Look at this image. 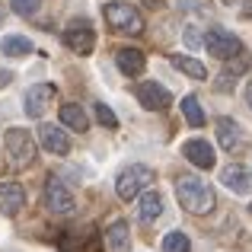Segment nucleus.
<instances>
[{
  "label": "nucleus",
  "mask_w": 252,
  "mask_h": 252,
  "mask_svg": "<svg viewBox=\"0 0 252 252\" xmlns=\"http://www.w3.org/2000/svg\"><path fill=\"white\" fill-rule=\"evenodd\" d=\"M10 83H13V70L0 67V90H3V86H10Z\"/></svg>",
  "instance_id": "obj_25"
},
{
  "label": "nucleus",
  "mask_w": 252,
  "mask_h": 252,
  "mask_svg": "<svg viewBox=\"0 0 252 252\" xmlns=\"http://www.w3.org/2000/svg\"><path fill=\"white\" fill-rule=\"evenodd\" d=\"M150 182H154V169L144 166V163H131V166H125L122 172H118L115 191H118L122 201H134L144 189H150Z\"/></svg>",
  "instance_id": "obj_2"
},
{
  "label": "nucleus",
  "mask_w": 252,
  "mask_h": 252,
  "mask_svg": "<svg viewBox=\"0 0 252 252\" xmlns=\"http://www.w3.org/2000/svg\"><path fill=\"white\" fill-rule=\"evenodd\" d=\"M182 157L198 169H214V163H217L214 147H211L204 137H189V141L182 144Z\"/></svg>",
  "instance_id": "obj_10"
},
{
  "label": "nucleus",
  "mask_w": 252,
  "mask_h": 252,
  "mask_svg": "<svg viewBox=\"0 0 252 252\" xmlns=\"http://www.w3.org/2000/svg\"><path fill=\"white\" fill-rule=\"evenodd\" d=\"M134 96H137V102H141L144 109H150V112H163V109H169V102H172L169 90H166V86H160L157 80H144V83H137Z\"/></svg>",
  "instance_id": "obj_9"
},
{
  "label": "nucleus",
  "mask_w": 252,
  "mask_h": 252,
  "mask_svg": "<svg viewBox=\"0 0 252 252\" xmlns=\"http://www.w3.org/2000/svg\"><path fill=\"white\" fill-rule=\"evenodd\" d=\"M55 96H58V86L55 83H35V86H29V90H26V99H23V112L29 118H42Z\"/></svg>",
  "instance_id": "obj_7"
},
{
  "label": "nucleus",
  "mask_w": 252,
  "mask_h": 252,
  "mask_svg": "<svg viewBox=\"0 0 252 252\" xmlns=\"http://www.w3.org/2000/svg\"><path fill=\"white\" fill-rule=\"evenodd\" d=\"M220 179L233 195H249L252 191V169L240 166V163H230V166L220 172Z\"/></svg>",
  "instance_id": "obj_13"
},
{
  "label": "nucleus",
  "mask_w": 252,
  "mask_h": 252,
  "mask_svg": "<svg viewBox=\"0 0 252 252\" xmlns=\"http://www.w3.org/2000/svg\"><path fill=\"white\" fill-rule=\"evenodd\" d=\"M38 141H42V147L48 150V154H55V157H67L70 154V137L64 134L58 125H38Z\"/></svg>",
  "instance_id": "obj_11"
},
{
  "label": "nucleus",
  "mask_w": 252,
  "mask_h": 252,
  "mask_svg": "<svg viewBox=\"0 0 252 252\" xmlns=\"http://www.w3.org/2000/svg\"><path fill=\"white\" fill-rule=\"evenodd\" d=\"M204 48H208L214 58H220V61L243 55V42L236 35H230L223 26H211V29L204 32Z\"/></svg>",
  "instance_id": "obj_5"
},
{
  "label": "nucleus",
  "mask_w": 252,
  "mask_h": 252,
  "mask_svg": "<svg viewBox=\"0 0 252 252\" xmlns=\"http://www.w3.org/2000/svg\"><path fill=\"white\" fill-rule=\"evenodd\" d=\"M176 198L189 214H211L217 204L214 189L198 176H179L176 179Z\"/></svg>",
  "instance_id": "obj_1"
},
{
  "label": "nucleus",
  "mask_w": 252,
  "mask_h": 252,
  "mask_svg": "<svg viewBox=\"0 0 252 252\" xmlns=\"http://www.w3.org/2000/svg\"><path fill=\"white\" fill-rule=\"evenodd\" d=\"M160 214H163V195L157 189H144L141 204H137V217H141V223H154Z\"/></svg>",
  "instance_id": "obj_15"
},
{
  "label": "nucleus",
  "mask_w": 252,
  "mask_h": 252,
  "mask_svg": "<svg viewBox=\"0 0 252 252\" xmlns=\"http://www.w3.org/2000/svg\"><path fill=\"white\" fill-rule=\"evenodd\" d=\"M163 252H191V243H189V236L185 233H169L166 240H163Z\"/></svg>",
  "instance_id": "obj_22"
},
{
  "label": "nucleus",
  "mask_w": 252,
  "mask_h": 252,
  "mask_svg": "<svg viewBox=\"0 0 252 252\" xmlns=\"http://www.w3.org/2000/svg\"><path fill=\"white\" fill-rule=\"evenodd\" d=\"M115 64L125 77H141L144 67H147V58H144L141 48H118L115 51Z\"/></svg>",
  "instance_id": "obj_14"
},
{
  "label": "nucleus",
  "mask_w": 252,
  "mask_h": 252,
  "mask_svg": "<svg viewBox=\"0 0 252 252\" xmlns=\"http://www.w3.org/2000/svg\"><path fill=\"white\" fill-rule=\"evenodd\" d=\"M0 51H3L6 58H23L32 51V42L26 35H6L3 42H0Z\"/></svg>",
  "instance_id": "obj_20"
},
{
  "label": "nucleus",
  "mask_w": 252,
  "mask_h": 252,
  "mask_svg": "<svg viewBox=\"0 0 252 252\" xmlns=\"http://www.w3.org/2000/svg\"><path fill=\"white\" fill-rule=\"evenodd\" d=\"M105 246L109 252H128L131 246V227L125 220H115L109 230H105Z\"/></svg>",
  "instance_id": "obj_16"
},
{
  "label": "nucleus",
  "mask_w": 252,
  "mask_h": 252,
  "mask_svg": "<svg viewBox=\"0 0 252 252\" xmlns=\"http://www.w3.org/2000/svg\"><path fill=\"white\" fill-rule=\"evenodd\" d=\"M3 147H6V154H10L13 166H32V163H35V137L26 128H6Z\"/></svg>",
  "instance_id": "obj_3"
},
{
  "label": "nucleus",
  "mask_w": 252,
  "mask_h": 252,
  "mask_svg": "<svg viewBox=\"0 0 252 252\" xmlns=\"http://www.w3.org/2000/svg\"><path fill=\"white\" fill-rule=\"evenodd\" d=\"M172 67H179L185 77H191V80H204V77H208V67H204L201 61H195V58H189V55H176L172 58Z\"/></svg>",
  "instance_id": "obj_19"
},
{
  "label": "nucleus",
  "mask_w": 252,
  "mask_h": 252,
  "mask_svg": "<svg viewBox=\"0 0 252 252\" xmlns=\"http://www.w3.org/2000/svg\"><path fill=\"white\" fill-rule=\"evenodd\" d=\"M96 118H99V125H102V128H112V131L118 128V118H115V112H112L105 102H96Z\"/></svg>",
  "instance_id": "obj_24"
},
{
  "label": "nucleus",
  "mask_w": 252,
  "mask_h": 252,
  "mask_svg": "<svg viewBox=\"0 0 252 252\" xmlns=\"http://www.w3.org/2000/svg\"><path fill=\"white\" fill-rule=\"evenodd\" d=\"M182 112H185L189 128H204V109H201V102H198V96H185L182 99Z\"/></svg>",
  "instance_id": "obj_21"
},
{
  "label": "nucleus",
  "mask_w": 252,
  "mask_h": 252,
  "mask_svg": "<svg viewBox=\"0 0 252 252\" xmlns=\"http://www.w3.org/2000/svg\"><path fill=\"white\" fill-rule=\"evenodd\" d=\"M61 125H64V128H74L77 134L90 131V118H86V112L77 102H64L61 105Z\"/></svg>",
  "instance_id": "obj_17"
},
{
  "label": "nucleus",
  "mask_w": 252,
  "mask_h": 252,
  "mask_svg": "<svg viewBox=\"0 0 252 252\" xmlns=\"http://www.w3.org/2000/svg\"><path fill=\"white\" fill-rule=\"evenodd\" d=\"M217 141H220L223 150H236L240 147V125L233 118H217Z\"/></svg>",
  "instance_id": "obj_18"
},
{
  "label": "nucleus",
  "mask_w": 252,
  "mask_h": 252,
  "mask_svg": "<svg viewBox=\"0 0 252 252\" xmlns=\"http://www.w3.org/2000/svg\"><path fill=\"white\" fill-rule=\"evenodd\" d=\"M144 6L147 10H163V0H144Z\"/></svg>",
  "instance_id": "obj_26"
},
{
  "label": "nucleus",
  "mask_w": 252,
  "mask_h": 252,
  "mask_svg": "<svg viewBox=\"0 0 252 252\" xmlns=\"http://www.w3.org/2000/svg\"><path fill=\"white\" fill-rule=\"evenodd\" d=\"M64 45H67L70 51H77V55H93V48H96V32H93V26L86 23V19H74V23L64 29Z\"/></svg>",
  "instance_id": "obj_6"
},
{
  "label": "nucleus",
  "mask_w": 252,
  "mask_h": 252,
  "mask_svg": "<svg viewBox=\"0 0 252 252\" xmlns=\"http://www.w3.org/2000/svg\"><path fill=\"white\" fill-rule=\"evenodd\" d=\"M26 204V189L19 182H0V214L16 217Z\"/></svg>",
  "instance_id": "obj_12"
},
{
  "label": "nucleus",
  "mask_w": 252,
  "mask_h": 252,
  "mask_svg": "<svg viewBox=\"0 0 252 252\" xmlns=\"http://www.w3.org/2000/svg\"><path fill=\"white\" fill-rule=\"evenodd\" d=\"M0 19H3V10H0Z\"/></svg>",
  "instance_id": "obj_28"
},
{
  "label": "nucleus",
  "mask_w": 252,
  "mask_h": 252,
  "mask_svg": "<svg viewBox=\"0 0 252 252\" xmlns=\"http://www.w3.org/2000/svg\"><path fill=\"white\" fill-rule=\"evenodd\" d=\"M249 211H252V204H249Z\"/></svg>",
  "instance_id": "obj_29"
},
{
  "label": "nucleus",
  "mask_w": 252,
  "mask_h": 252,
  "mask_svg": "<svg viewBox=\"0 0 252 252\" xmlns=\"http://www.w3.org/2000/svg\"><path fill=\"white\" fill-rule=\"evenodd\" d=\"M45 208L51 214H70L74 211V191L61 179H48L45 182Z\"/></svg>",
  "instance_id": "obj_8"
},
{
  "label": "nucleus",
  "mask_w": 252,
  "mask_h": 252,
  "mask_svg": "<svg viewBox=\"0 0 252 252\" xmlns=\"http://www.w3.org/2000/svg\"><path fill=\"white\" fill-rule=\"evenodd\" d=\"M102 16H105V23H109L112 29H118V32H131V35H141V32H144V16L131 3H125V0H112V3H105Z\"/></svg>",
  "instance_id": "obj_4"
},
{
  "label": "nucleus",
  "mask_w": 252,
  "mask_h": 252,
  "mask_svg": "<svg viewBox=\"0 0 252 252\" xmlns=\"http://www.w3.org/2000/svg\"><path fill=\"white\" fill-rule=\"evenodd\" d=\"M246 102H249V109H252V83L246 86Z\"/></svg>",
  "instance_id": "obj_27"
},
{
  "label": "nucleus",
  "mask_w": 252,
  "mask_h": 252,
  "mask_svg": "<svg viewBox=\"0 0 252 252\" xmlns=\"http://www.w3.org/2000/svg\"><path fill=\"white\" fill-rule=\"evenodd\" d=\"M38 6H42V0H10V10L16 13V16H23V19L35 16Z\"/></svg>",
  "instance_id": "obj_23"
}]
</instances>
